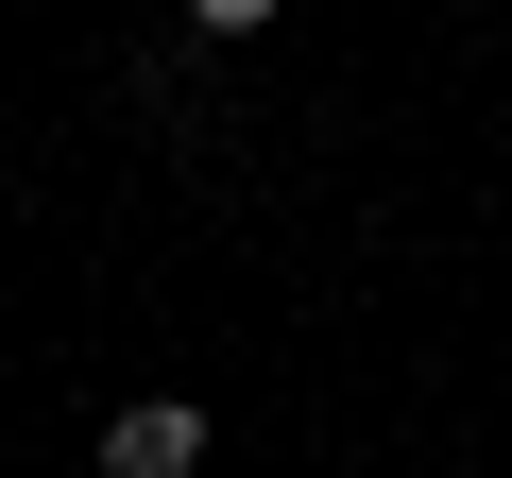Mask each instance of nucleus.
<instances>
[{
  "label": "nucleus",
  "instance_id": "f257e3e1",
  "mask_svg": "<svg viewBox=\"0 0 512 478\" xmlns=\"http://www.w3.org/2000/svg\"><path fill=\"white\" fill-rule=\"evenodd\" d=\"M103 478H205V410H188V393L103 410Z\"/></svg>",
  "mask_w": 512,
  "mask_h": 478
}]
</instances>
